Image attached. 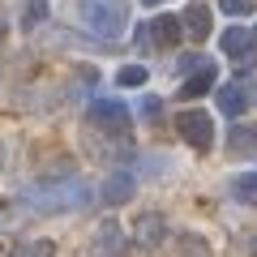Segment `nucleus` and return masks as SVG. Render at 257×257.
Wrapping results in <instances>:
<instances>
[{
	"label": "nucleus",
	"mask_w": 257,
	"mask_h": 257,
	"mask_svg": "<svg viewBox=\"0 0 257 257\" xmlns=\"http://www.w3.org/2000/svg\"><path fill=\"white\" fill-rule=\"evenodd\" d=\"M231 197H236L240 206H257V172H240L236 180H231Z\"/></svg>",
	"instance_id": "4468645a"
},
{
	"label": "nucleus",
	"mask_w": 257,
	"mask_h": 257,
	"mask_svg": "<svg viewBox=\"0 0 257 257\" xmlns=\"http://www.w3.org/2000/svg\"><path fill=\"white\" fill-rule=\"evenodd\" d=\"M206 90H214V60H206L197 73H189L184 77V86H180V99H202Z\"/></svg>",
	"instance_id": "f8f14e48"
},
{
	"label": "nucleus",
	"mask_w": 257,
	"mask_h": 257,
	"mask_svg": "<svg viewBox=\"0 0 257 257\" xmlns=\"http://www.w3.org/2000/svg\"><path fill=\"white\" fill-rule=\"evenodd\" d=\"M176 133H180V138L189 142L197 155H206V150L214 146V120H210V111H202V107H184L180 116H176Z\"/></svg>",
	"instance_id": "7ed1b4c3"
},
{
	"label": "nucleus",
	"mask_w": 257,
	"mask_h": 257,
	"mask_svg": "<svg viewBox=\"0 0 257 257\" xmlns=\"http://www.w3.org/2000/svg\"><path fill=\"white\" fill-rule=\"evenodd\" d=\"M133 189H138V176L133 172H111L107 180L99 184V202L103 206H124L128 197H133Z\"/></svg>",
	"instance_id": "0eeeda50"
},
{
	"label": "nucleus",
	"mask_w": 257,
	"mask_h": 257,
	"mask_svg": "<svg viewBox=\"0 0 257 257\" xmlns=\"http://www.w3.org/2000/svg\"><path fill=\"white\" fill-rule=\"evenodd\" d=\"M86 116L99 128H107V133H128V124H133V111L120 99H90V111H86Z\"/></svg>",
	"instance_id": "20e7f679"
},
{
	"label": "nucleus",
	"mask_w": 257,
	"mask_h": 257,
	"mask_svg": "<svg viewBox=\"0 0 257 257\" xmlns=\"http://www.w3.org/2000/svg\"><path fill=\"white\" fill-rule=\"evenodd\" d=\"M214 99H219L223 116L240 120V116H244V107H248V82H231V86H219V90H214Z\"/></svg>",
	"instance_id": "9d476101"
},
{
	"label": "nucleus",
	"mask_w": 257,
	"mask_h": 257,
	"mask_svg": "<svg viewBox=\"0 0 257 257\" xmlns=\"http://www.w3.org/2000/svg\"><path fill=\"white\" fill-rule=\"evenodd\" d=\"M52 253H56L52 240H26V244L13 248V257H52Z\"/></svg>",
	"instance_id": "dca6fc26"
},
{
	"label": "nucleus",
	"mask_w": 257,
	"mask_h": 257,
	"mask_svg": "<svg viewBox=\"0 0 257 257\" xmlns=\"http://www.w3.org/2000/svg\"><path fill=\"white\" fill-rule=\"evenodd\" d=\"M77 18H82L86 30H94L103 39H116L128 26V5L124 0H77Z\"/></svg>",
	"instance_id": "f03ea898"
},
{
	"label": "nucleus",
	"mask_w": 257,
	"mask_h": 257,
	"mask_svg": "<svg viewBox=\"0 0 257 257\" xmlns=\"http://www.w3.org/2000/svg\"><path fill=\"white\" fill-rule=\"evenodd\" d=\"M206 60H210V56H202V52H180V56H176V73L189 77V73H197Z\"/></svg>",
	"instance_id": "f3484780"
},
{
	"label": "nucleus",
	"mask_w": 257,
	"mask_h": 257,
	"mask_svg": "<svg viewBox=\"0 0 257 257\" xmlns=\"http://www.w3.org/2000/svg\"><path fill=\"white\" fill-rule=\"evenodd\" d=\"M231 155H257V124H236L227 138Z\"/></svg>",
	"instance_id": "ddd939ff"
},
{
	"label": "nucleus",
	"mask_w": 257,
	"mask_h": 257,
	"mask_svg": "<svg viewBox=\"0 0 257 257\" xmlns=\"http://www.w3.org/2000/svg\"><path fill=\"white\" fill-rule=\"evenodd\" d=\"M180 257H210V248H206L202 236H184L180 240Z\"/></svg>",
	"instance_id": "6ab92c4d"
},
{
	"label": "nucleus",
	"mask_w": 257,
	"mask_h": 257,
	"mask_svg": "<svg viewBox=\"0 0 257 257\" xmlns=\"http://www.w3.org/2000/svg\"><path fill=\"white\" fill-rule=\"evenodd\" d=\"M133 240H138V248H159L167 240V219L155 210L138 214V223H133Z\"/></svg>",
	"instance_id": "423d86ee"
},
{
	"label": "nucleus",
	"mask_w": 257,
	"mask_h": 257,
	"mask_svg": "<svg viewBox=\"0 0 257 257\" xmlns=\"http://www.w3.org/2000/svg\"><path fill=\"white\" fill-rule=\"evenodd\" d=\"M90 197L94 193L86 189V184H77V180L64 176L60 184H35V189L26 193V206L35 214H73V210H82V206H90Z\"/></svg>",
	"instance_id": "f257e3e1"
},
{
	"label": "nucleus",
	"mask_w": 257,
	"mask_h": 257,
	"mask_svg": "<svg viewBox=\"0 0 257 257\" xmlns=\"http://www.w3.org/2000/svg\"><path fill=\"white\" fill-rule=\"evenodd\" d=\"M248 248H253V257H257V240H253V244H248Z\"/></svg>",
	"instance_id": "4be33fe9"
},
{
	"label": "nucleus",
	"mask_w": 257,
	"mask_h": 257,
	"mask_svg": "<svg viewBox=\"0 0 257 257\" xmlns=\"http://www.w3.org/2000/svg\"><path fill=\"white\" fill-rule=\"evenodd\" d=\"M43 18H47V0H30L26 9H22V26H26V30H35Z\"/></svg>",
	"instance_id": "a211bd4d"
},
{
	"label": "nucleus",
	"mask_w": 257,
	"mask_h": 257,
	"mask_svg": "<svg viewBox=\"0 0 257 257\" xmlns=\"http://www.w3.org/2000/svg\"><path fill=\"white\" fill-rule=\"evenodd\" d=\"M180 18H184V30H189V39H197V43L214 35V13H210V5H202V0H193V5L180 13Z\"/></svg>",
	"instance_id": "1a4fd4ad"
},
{
	"label": "nucleus",
	"mask_w": 257,
	"mask_h": 257,
	"mask_svg": "<svg viewBox=\"0 0 257 257\" xmlns=\"http://www.w3.org/2000/svg\"><path fill=\"white\" fill-rule=\"evenodd\" d=\"M219 47H223V56H231V60H248V56L257 52V30L231 22V26L219 35Z\"/></svg>",
	"instance_id": "39448f33"
},
{
	"label": "nucleus",
	"mask_w": 257,
	"mask_h": 257,
	"mask_svg": "<svg viewBox=\"0 0 257 257\" xmlns=\"http://www.w3.org/2000/svg\"><path fill=\"white\" fill-rule=\"evenodd\" d=\"M180 39H184V18H176V13H159V18L150 22V43H155V47H167V52H172Z\"/></svg>",
	"instance_id": "6e6552de"
},
{
	"label": "nucleus",
	"mask_w": 257,
	"mask_h": 257,
	"mask_svg": "<svg viewBox=\"0 0 257 257\" xmlns=\"http://www.w3.org/2000/svg\"><path fill=\"white\" fill-rule=\"evenodd\" d=\"M223 13L227 18H248L253 13V0H223Z\"/></svg>",
	"instance_id": "aec40b11"
},
{
	"label": "nucleus",
	"mask_w": 257,
	"mask_h": 257,
	"mask_svg": "<svg viewBox=\"0 0 257 257\" xmlns=\"http://www.w3.org/2000/svg\"><path fill=\"white\" fill-rule=\"evenodd\" d=\"M142 5H163V0H142Z\"/></svg>",
	"instance_id": "412c9836"
},
{
	"label": "nucleus",
	"mask_w": 257,
	"mask_h": 257,
	"mask_svg": "<svg viewBox=\"0 0 257 257\" xmlns=\"http://www.w3.org/2000/svg\"><path fill=\"white\" fill-rule=\"evenodd\" d=\"M146 77H150L146 64H124V69L116 73V86H124V90H138V86H146Z\"/></svg>",
	"instance_id": "2eb2a0df"
},
{
	"label": "nucleus",
	"mask_w": 257,
	"mask_h": 257,
	"mask_svg": "<svg viewBox=\"0 0 257 257\" xmlns=\"http://www.w3.org/2000/svg\"><path fill=\"white\" fill-rule=\"evenodd\" d=\"M94 240H99V248H103L107 257H116V253H124V248H128L124 227H120L116 219H103V223H99V231H94Z\"/></svg>",
	"instance_id": "9b49d317"
}]
</instances>
